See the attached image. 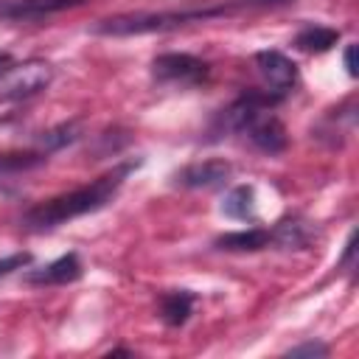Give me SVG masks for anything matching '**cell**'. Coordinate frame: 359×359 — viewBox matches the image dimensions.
I'll return each mask as SVG.
<instances>
[{"mask_svg": "<svg viewBox=\"0 0 359 359\" xmlns=\"http://www.w3.org/2000/svg\"><path fill=\"white\" fill-rule=\"evenodd\" d=\"M132 168H135L132 163L115 165L112 171L93 180L90 185H81V188H73L67 194L50 196L45 202H36L34 208L25 210L22 227L31 230V233H42V230H53V227H59L70 219H79V216H87V213H95V210L107 208L115 199V194L121 191V185H123V180L129 177Z\"/></svg>", "mask_w": 359, "mask_h": 359, "instance_id": "cell-1", "label": "cell"}, {"mask_svg": "<svg viewBox=\"0 0 359 359\" xmlns=\"http://www.w3.org/2000/svg\"><path fill=\"white\" fill-rule=\"evenodd\" d=\"M227 8H191V11H135V14H115L101 20L93 31L101 36H137L154 31H171L188 22L224 17Z\"/></svg>", "mask_w": 359, "mask_h": 359, "instance_id": "cell-2", "label": "cell"}, {"mask_svg": "<svg viewBox=\"0 0 359 359\" xmlns=\"http://www.w3.org/2000/svg\"><path fill=\"white\" fill-rule=\"evenodd\" d=\"M53 81V67L45 59L11 62L0 70V104H14L39 95Z\"/></svg>", "mask_w": 359, "mask_h": 359, "instance_id": "cell-3", "label": "cell"}, {"mask_svg": "<svg viewBox=\"0 0 359 359\" xmlns=\"http://www.w3.org/2000/svg\"><path fill=\"white\" fill-rule=\"evenodd\" d=\"M151 76L157 84L168 87H199L210 79V65L194 53H160L151 62Z\"/></svg>", "mask_w": 359, "mask_h": 359, "instance_id": "cell-4", "label": "cell"}, {"mask_svg": "<svg viewBox=\"0 0 359 359\" xmlns=\"http://www.w3.org/2000/svg\"><path fill=\"white\" fill-rule=\"evenodd\" d=\"M255 67H258V76L264 79V87L275 95H286L294 84H297V65L280 53V50H258L252 56Z\"/></svg>", "mask_w": 359, "mask_h": 359, "instance_id": "cell-5", "label": "cell"}, {"mask_svg": "<svg viewBox=\"0 0 359 359\" xmlns=\"http://www.w3.org/2000/svg\"><path fill=\"white\" fill-rule=\"evenodd\" d=\"M230 174H233V165L227 160L208 157V160H196V163H188L185 168H180L174 174V182L182 188H216Z\"/></svg>", "mask_w": 359, "mask_h": 359, "instance_id": "cell-6", "label": "cell"}, {"mask_svg": "<svg viewBox=\"0 0 359 359\" xmlns=\"http://www.w3.org/2000/svg\"><path fill=\"white\" fill-rule=\"evenodd\" d=\"M84 0H0V20H42L67 8L81 6Z\"/></svg>", "mask_w": 359, "mask_h": 359, "instance_id": "cell-7", "label": "cell"}, {"mask_svg": "<svg viewBox=\"0 0 359 359\" xmlns=\"http://www.w3.org/2000/svg\"><path fill=\"white\" fill-rule=\"evenodd\" d=\"M81 278V261L76 252H67V255H59L56 261L39 266V269H31L25 275V283L31 286H65V283H73Z\"/></svg>", "mask_w": 359, "mask_h": 359, "instance_id": "cell-8", "label": "cell"}, {"mask_svg": "<svg viewBox=\"0 0 359 359\" xmlns=\"http://www.w3.org/2000/svg\"><path fill=\"white\" fill-rule=\"evenodd\" d=\"M269 244H272V230H266V227L233 230L213 241L216 250H227V252H258V250H266Z\"/></svg>", "mask_w": 359, "mask_h": 359, "instance_id": "cell-9", "label": "cell"}, {"mask_svg": "<svg viewBox=\"0 0 359 359\" xmlns=\"http://www.w3.org/2000/svg\"><path fill=\"white\" fill-rule=\"evenodd\" d=\"M222 213L236 222H255L258 216V199L252 185H236L222 199Z\"/></svg>", "mask_w": 359, "mask_h": 359, "instance_id": "cell-10", "label": "cell"}, {"mask_svg": "<svg viewBox=\"0 0 359 359\" xmlns=\"http://www.w3.org/2000/svg\"><path fill=\"white\" fill-rule=\"evenodd\" d=\"M191 309H194V294L185 289H174V292H165L160 297V317L171 328L185 325L191 317Z\"/></svg>", "mask_w": 359, "mask_h": 359, "instance_id": "cell-11", "label": "cell"}, {"mask_svg": "<svg viewBox=\"0 0 359 359\" xmlns=\"http://www.w3.org/2000/svg\"><path fill=\"white\" fill-rule=\"evenodd\" d=\"M48 163L45 151H0V180H11L20 177L25 171H34L39 165Z\"/></svg>", "mask_w": 359, "mask_h": 359, "instance_id": "cell-12", "label": "cell"}, {"mask_svg": "<svg viewBox=\"0 0 359 359\" xmlns=\"http://www.w3.org/2000/svg\"><path fill=\"white\" fill-rule=\"evenodd\" d=\"M339 42V31L328 28V25H306L297 31L294 45L306 53H325Z\"/></svg>", "mask_w": 359, "mask_h": 359, "instance_id": "cell-13", "label": "cell"}, {"mask_svg": "<svg viewBox=\"0 0 359 359\" xmlns=\"http://www.w3.org/2000/svg\"><path fill=\"white\" fill-rule=\"evenodd\" d=\"M272 244L283 247V250H300L309 244V230L303 222L297 219H283L278 222V227L272 230Z\"/></svg>", "mask_w": 359, "mask_h": 359, "instance_id": "cell-14", "label": "cell"}, {"mask_svg": "<svg viewBox=\"0 0 359 359\" xmlns=\"http://www.w3.org/2000/svg\"><path fill=\"white\" fill-rule=\"evenodd\" d=\"M76 137H79V123H76V121L59 123V126L42 132V137H39V151L50 154V151H56V149H65V146L73 143Z\"/></svg>", "mask_w": 359, "mask_h": 359, "instance_id": "cell-15", "label": "cell"}, {"mask_svg": "<svg viewBox=\"0 0 359 359\" xmlns=\"http://www.w3.org/2000/svg\"><path fill=\"white\" fill-rule=\"evenodd\" d=\"M31 261H34V255H31L28 250H20V252H11V255L0 258V278H8L11 272H17V269H25Z\"/></svg>", "mask_w": 359, "mask_h": 359, "instance_id": "cell-16", "label": "cell"}, {"mask_svg": "<svg viewBox=\"0 0 359 359\" xmlns=\"http://www.w3.org/2000/svg\"><path fill=\"white\" fill-rule=\"evenodd\" d=\"M286 356H328V345L325 342H317V339H311V342H303V345H294V348H289L286 351Z\"/></svg>", "mask_w": 359, "mask_h": 359, "instance_id": "cell-17", "label": "cell"}, {"mask_svg": "<svg viewBox=\"0 0 359 359\" xmlns=\"http://www.w3.org/2000/svg\"><path fill=\"white\" fill-rule=\"evenodd\" d=\"M342 62H345V70L351 79H356V45H345V53H342Z\"/></svg>", "mask_w": 359, "mask_h": 359, "instance_id": "cell-18", "label": "cell"}, {"mask_svg": "<svg viewBox=\"0 0 359 359\" xmlns=\"http://www.w3.org/2000/svg\"><path fill=\"white\" fill-rule=\"evenodd\" d=\"M241 3L261 6V8H278V6H289V3H294V0H241Z\"/></svg>", "mask_w": 359, "mask_h": 359, "instance_id": "cell-19", "label": "cell"}, {"mask_svg": "<svg viewBox=\"0 0 359 359\" xmlns=\"http://www.w3.org/2000/svg\"><path fill=\"white\" fill-rule=\"evenodd\" d=\"M11 62H14V59H11V53H6V50H0V70H3V67H8Z\"/></svg>", "mask_w": 359, "mask_h": 359, "instance_id": "cell-20", "label": "cell"}]
</instances>
